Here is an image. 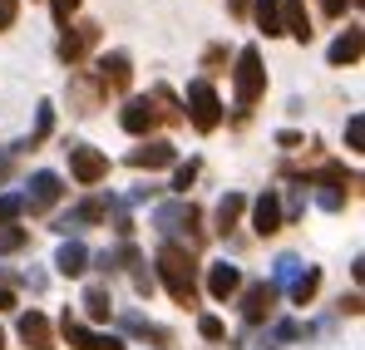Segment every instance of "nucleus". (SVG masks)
<instances>
[{"label": "nucleus", "instance_id": "1", "mask_svg": "<svg viewBox=\"0 0 365 350\" xmlns=\"http://www.w3.org/2000/svg\"><path fill=\"white\" fill-rule=\"evenodd\" d=\"M153 267H158V282L168 287V296H173L178 306H192V301H197V267H192V252H187V247L163 242Z\"/></svg>", "mask_w": 365, "mask_h": 350}, {"label": "nucleus", "instance_id": "2", "mask_svg": "<svg viewBox=\"0 0 365 350\" xmlns=\"http://www.w3.org/2000/svg\"><path fill=\"white\" fill-rule=\"evenodd\" d=\"M232 94H237V118H247V109L267 94V69H262V50H257V45H242V50H237Z\"/></svg>", "mask_w": 365, "mask_h": 350}, {"label": "nucleus", "instance_id": "3", "mask_svg": "<svg viewBox=\"0 0 365 350\" xmlns=\"http://www.w3.org/2000/svg\"><path fill=\"white\" fill-rule=\"evenodd\" d=\"M153 227L163 237H187V252H192L202 242V212H197V202L173 197V202H158L153 207Z\"/></svg>", "mask_w": 365, "mask_h": 350}, {"label": "nucleus", "instance_id": "4", "mask_svg": "<svg viewBox=\"0 0 365 350\" xmlns=\"http://www.w3.org/2000/svg\"><path fill=\"white\" fill-rule=\"evenodd\" d=\"M182 118H192V128L197 133H212L217 123H222V99H217V89L207 84V79H192L187 84V94H182Z\"/></svg>", "mask_w": 365, "mask_h": 350}, {"label": "nucleus", "instance_id": "5", "mask_svg": "<svg viewBox=\"0 0 365 350\" xmlns=\"http://www.w3.org/2000/svg\"><path fill=\"white\" fill-rule=\"evenodd\" d=\"M311 187H316V207L341 212V207H346V197H351V187H356V177L346 173L341 163H326V168H316Z\"/></svg>", "mask_w": 365, "mask_h": 350}, {"label": "nucleus", "instance_id": "6", "mask_svg": "<svg viewBox=\"0 0 365 350\" xmlns=\"http://www.w3.org/2000/svg\"><path fill=\"white\" fill-rule=\"evenodd\" d=\"M64 153H69V173H74L79 187H94V182L109 177V158H104L99 148H89V143H69Z\"/></svg>", "mask_w": 365, "mask_h": 350}, {"label": "nucleus", "instance_id": "7", "mask_svg": "<svg viewBox=\"0 0 365 350\" xmlns=\"http://www.w3.org/2000/svg\"><path fill=\"white\" fill-rule=\"evenodd\" d=\"M60 192H64L60 173L40 168V173H30V187L20 192V207H25V212H50V207L60 202Z\"/></svg>", "mask_w": 365, "mask_h": 350}, {"label": "nucleus", "instance_id": "8", "mask_svg": "<svg viewBox=\"0 0 365 350\" xmlns=\"http://www.w3.org/2000/svg\"><path fill=\"white\" fill-rule=\"evenodd\" d=\"M94 79H99V89H104V94H128V84H133V59L123 55V50H109V55H99V69H94Z\"/></svg>", "mask_w": 365, "mask_h": 350}, {"label": "nucleus", "instance_id": "9", "mask_svg": "<svg viewBox=\"0 0 365 350\" xmlns=\"http://www.w3.org/2000/svg\"><path fill=\"white\" fill-rule=\"evenodd\" d=\"M94 45H99V25H94V20H84V25H69V30L60 35V59L69 64V69H74V64H84V55H89Z\"/></svg>", "mask_w": 365, "mask_h": 350}, {"label": "nucleus", "instance_id": "10", "mask_svg": "<svg viewBox=\"0 0 365 350\" xmlns=\"http://www.w3.org/2000/svg\"><path fill=\"white\" fill-rule=\"evenodd\" d=\"M128 163H133V168L158 173V168H173V163H178V148H173L168 138H143V143L128 153Z\"/></svg>", "mask_w": 365, "mask_h": 350}, {"label": "nucleus", "instance_id": "11", "mask_svg": "<svg viewBox=\"0 0 365 350\" xmlns=\"http://www.w3.org/2000/svg\"><path fill=\"white\" fill-rule=\"evenodd\" d=\"M109 212H104V202L99 197H89V202H74L69 212H64L60 222H55V232H64V237H79L84 227H94V222H104Z\"/></svg>", "mask_w": 365, "mask_h": 350}, {"label": "nucleus", "instance_id": "12", "mask_svg": "<svg viewBox=\"0 0 365 350\" xmlns=\"http://www.w3.org/2000/svg\"><path fill=\"white\" fill-rule=\"evenodd\" d=\"M282 197H277V187H267L257 202H252V227H257V237H272V232H282Z\"/></svg>", "mask_w": 365, "mask_h": 350}, {"label": "nucleus", "instance_id": "13", "mask_svg": "<svg viewBox=\"0 0 365 350\" xmlns=\"http://www.w3.org/2000/svg\"><path fill=\"white\" fill-rule=\"evenodd\" d=\"M153 123H158L153 99H128V104L119 109V128H123V133H133V138H148V133H153Z\"/></svg>", "mask_w": 365, "mask_h": 350}, {"label": "nucleus", "instance_id": "14", "mask_svg": "<svg viewBox=\"0 0 365 350\" xmlns=\"http://www.w3.org/2000/svg\"><path fill=\"white\" fill-rule=\"evenodd\" d=\"M277 296H282V292H272L267 282H252V287L242 292V316H247V326H262V321L272 316Z\"/></svg>", "mask_w": 365, "mask_h": 350}, {"label": "nucleus", "instance_id": "15", "mask_svg": "<svg viewBox=\"0 0 365 350\" xmlns=\"http://www.w3.org/2000/svg\"><path fill=\"white\" fill-rule=\"evenodd\" d=\"M242 292V267H232V262H212L207 267V296L212 301H227V296Z\"/></svg>", "mask_w": 365, "mask_h": 350}, {"label": "nucleus", "instance_id": "16", "mask_svg": "<svg viewBox=\"0 0 365 350\" xmlns=\"http://www.w3.org/2000/svg\"><path fill=\"white\" fill-rule=\"evenodd\" d=\"M15 331H20V341H25L30 350H50V346H55V326H50L40 311H25Z\"/></svg>", "mask_w": 365, "mask_h": 350}, {"label": "nucleus", "instance_id": "17", "mask_svg": "<svg viewBox=\"0 0 365 350\" xmlns=\"http://www.w3.org/2000/svg\"><path fill=\"white\" fill-rule=\"evenodd\" d=\"M282 35H292V40H311L316 30H311V15H306L302 0H282Z\"/></svg>", "mask_w": 365, "mask_h": 350}, {"label": "nucleus", "instance_id": "18", "mask_svg": "<svg viewBox=\"0 0 365 350\" xmlns=\"http://www.w3.org/2000/svg\"><path fill=\"white\" fill-rule=\"evenodd\" d=\"M55 267H60L64 277H84V272H89V247H84L79 237H69L60 252H55Z\"/></svg>", "mask_w": 365, "mask_h": 350}, {"label": "nucleus", "instance_id": "19", "mask_svg": "<svg viewBox=\"0 0 365 350\" xmlns=\"http://www.w3.org/2000/svg\"><path fill=\"white\" fill-rule=\"evenodd\" d=\"M69 99H74V109H79V114H94V109H99V99H104V89H99V79L69 74Z\"/></svg>", "mask_w": 365, "mask_h": 350}, {"label": "nucleus", "instance_id": "20", "mask_svg": "<svg viewBox=\"0 0 365 350\" xmlns=\"http://www.w3.org/2000/svg\"><path fill=\"white\" fill-rule=\"evenodd\" d=\"M79 306H84V316H89V321H109V316H114V296H109L104 282L84 287V301H79Z\"/></svg>", "mask_w": 365, "mask_h": 350}, {"label": "nucleus", "instance_id": "21", "mask_svg": "<svg viewBox=\"0 0 365 350\" xmlns=\"http://www.w3.org/2000/svg\"><path fill=\"white\" fill-rule=\"evenodd\" d=\"M326 59H331V64H356V59H361V25H351L346 35H336L331 50H326Z\"/></svg>", "mask_w": 365, "mask_h": 350}, {"label": "nucleus", "instance_id": "22", "mask_svg": "<svg viewBox=\"0 0 365 350\" xmlns=\"http://www.w3.org/2000/svg\"><path fill=\"white\" fill-rule=\"evenodd\" d=\"M297 277H302V257L282 252V257L272 262V282H267V287H272V292H292V282H297Z\"/></svg>", "mask_w": 365, "mask_h": 350}, {"label": "nucleus", "instance_id": "23", "mask_svg": "<svg viewBox=\"0 0 365 350\" xmlns=\"http://www.w3.org/2000/svg\"><path fill=\"white\" fill-rule=\"evenodd\" d=\"M242 212H247V197H242V192H222V202H217V232L227 237L237 222H242Z\"/></svg>", "mask_w": 365, "mask_h": 350}, {"label": "nucleus", "instance_id": "24", "mask_svg": "<svg viewBox=\"0 0 365 350\" xmlns=\"http://www.w3.org/2000/svg\"><path fill=\"white\" fill-rule=\"evenodd\" d=\"M252 20L262 25V35L272 40V35H282V0H257L252 5Z\"/></svg>", "mask_w": 365, "mask_h": 350}, {"label": "nucleus", "instance_id": "25", "mask_svg": "<svg viewBox=\"0 0 365 350\" xmlns=\"http://www.w3.org/2000/svg\"><path fill=\"white\" fill-rule=\"evenodd\" d=\"M321 292V267H302V277H297V282H292V301H297V306H311V296Z\"/></svg>", "mask_w": 365, "mask_h": 350}, {"label": "nucleus", "instance_id": "26", "mask_svg": "<svg viewBox=\"0 0 365 350\" xmlns=\"http://www.w3.org/2000/svg\"><path fill=\"white\" fill-rule=\"evenodd\" d=\"M148 99H153V114H158V118H168V123H182L178 94H173V89H168V84H158V89H153V94H148Z\"/></svg>", "mask_w": 365, "mask_h": 350}, {"label": "nucleus", "instance_id": "27", "mask_svg": "<svg viewBox=\"0 0 365 350\" xmlns=\"http://www.w3.org/2000/svg\"><path fill=\"white\" fill-rule=\"evenodd\" d=\"M64 341L74 350H99V331H89V326H79V321L64 316Z\"/></svg>", "mask_w": 365, "mask_h": 350}, {"label": "nucleus", "instance_id": "28", "mask_svg": "<svg viewBox=\"0 0 365 350\" xmlns=\"http://www.w3.org/2000/svg\"><path fill=\"white\" fill-rule=\"evenodd\" d=\"M50 133H55V104H40V114H35V133H30V143H20V148H40Z\"/></svg>", "mask_w": 365, "mask_h": 350}, {"label": "nucleus", "instance_id": "29", "mask_svg": "<svg viewBox=\"0 0 365 350\" xmlns=\"http://www.w3.org/2000/svg\"><path fill=\"white\" fill-rule=\"evenodd\" d=\"M30 242V232L25 227H0V257H10V252H20Z\"/></svg>", "mask_w": 365, "mask_h": 350}, {"label": "nucleus", "instance_id": "30", "mask_svg": "<svg viewBox=\"0 0 365 350\" xmlns=\"http://www.w3.org/2000/svg\"><path fill=\"white\" fill-rule=\"evenodd\" d=\"M20 212H25L20 207V192H0V227H15Z\"/></svg>", "mask_w": 365, "mask_h": 350}, {"label": "nucleus", "instance_id": "31", "mask_svg": "<svg viewBox=\"0 0 365 350\" xmlns=\"http://www.w3.org/2000/svg\"><path fill=\"white\" fill-rule=\"evenodd\" d=\"M197 168H202L197 158H187V163H173V187H178V192H187V187H192V177H197Z\"/></svg>", "mask_w": 365, "mask_h": 350}, {"label": "nucleus", "instance_id": "32", "mask_svg": "<svg viewBox=\"0 0 365 350\" xmlns=\"http://www.w3.org/2000/svg\"><path fill=\"white\" fill-rule=\"evenodd\" d=\"M346 148H365V118L361 114L346 118Z\"/></svg>", "mask_w": 365, "mask_h": 350}, {"label": "nucleus", "instance_id": "33", "mask_svg": "<svg viewBox=\"0 0 365 350\" xmlns=\"http://www.w3.org/2000/svg\"><path fill=\"white\" fill-rule=\"evenodd\" d=\"M197 336H202V341H222V336H227V326H222L217 316H202V321H197Z\"/></svg>", "mask_w": 365, "mask_h": 350}, {"label": "nucleus", "instance_id": "34", "mask_svg": "<svg viewBox=\"0 0 365 350\" xmlns=\"http://www.w3.org/2000/svg\"><path fill=\"white\" fill-rule=\"evenodd\" d=\"M50 10H55V20H60V25H69V15L79 10V0H50Z\"/></svg>", "mask_w": 365, "mask_h": 350}, {"label": "nucleus", "instance_id": "35", "mask_svg": "<svg viewBox=\"0 0 365 350\" xmlns=\"http://www.w3.org/2000/svg\"><path fill=\"white\" fill-rule=\"evenodd\" d=\"M15 15H20V0H0V30H10Z\"/></svg>", "mask_w": 365, "mask_h": 350}, {"label": "nucleus", "instance_id": "36", "mask_svg": "<svg viewBox=\"0 0 365 350\" xmlns=\"http://www.w3.org/2000/svg\"><path fill=\"white\" fill-rule=\"evenodd\" d=\"M15 158H20V143H15V148H0V182L10 177V168H15Z\"/></svg>", "mask_w": 365, "mask_h": 350}, {"label": "nucleus", "instance_id": "37", "mask_svg": "<svg viewBox=\"0 0 365 350\" xmlns=\"http://www.w3.org/2000/svg\"><path fill=\"white\" fill-rule=\"evenodd\" d=\"M133 287H138V296H153V277L143 272V262H138V272H133Z\"/></svg>", "mask_w": 365, "mask_h": 350}, {"label": "nucleus", "instance_id": "38", "mask_svg": "<svg viewBox=\"0 0 365 350\" xmlns=\"http://www.w3.org/2000/svg\"><path fill=\"white\" fill-rule=\"evenodd\" d=\"M277 143H282V148H297V143H302V133H297V128H282V133H277Z\"/></svg>", "mask_w": 365, "mask_h": 350}, {"label": "nucleus", "instance_id": "39", "mask_svg": "<svg viewBox=\"0 0 365 350\" xmlns=\"http://www.w3.org/2000/svg\"><path fill=\"white\" fill-rule=\"evenodd\" d=\"M346 5H351V0H321V10H326L331 20H336V15H346Z\"/></svg>", "mask_w": 365, "mask_h": 350}, {"label": "nucleus", "instance_id": "40", "mask_svg": "<svg viewBox=\"0 0 365 350\" xmlns=\"http://www.w3.org/2000/svg\"><path fill=\"white\" fill-rule=\"evenodd\" d=\"M25 287L30 292H45V272H25Z\"/></svg>", "mask_w": 365, "mask_h": 350}, {"label": "nucleus", "instance_id": "41", "mask_svg": "<svg viewBox=\"0 0 365 350\" xmlns=\"http://www.w3.org/2000/svg\"><path fill=\"white\" fill-rule=\"evenodd\" d=\"M99 350H123L119 336H99Z\"/></svg>", "mask_w": 365, "mask_h": 350}, {"label": "nucleus", "instance_id": "42", "mask_svg": "<svg viewBox=\"0 0 365 350\" xmlns=\"http://www.w3.org/2000/svg\"><path fill=\"white\" fill-rule=\"evenodd\" d=\"M227 10H232V15L242 20V15H247V0H227Z\"/></svg>", "mask_w": 365, "mask_h": 350}, {"label": "nucleus", "instance_id": "43", "mask_svg": "<svg viewBox=\"0 0 365 350\" xmlns=\"http://www.w3.org/2000/svg\"><path fill=\"white\" fill-rule=\"evenodd\" d=\"M10 306H15V296H10L5 287H0V311H10Z\"/></svg>", "mask_w": 365, "mask_h": 350}, {"label": "nucleus", "instance_id": "44", "mask_svg": "<svg viewBox=\"0 0 365 350\" xmlns=\"http://www.w3.org/2000/svg\"><path fill=\"white\" fill-rule=\"evenodd\" d=\"M257 350H277V346H272V341H262V346H257Z\"/></svg>", "mask_w": 365, "mask_h": 350}, {"label": "nucleus", "instance_id": "45", "mask_svg": "<svg viewBox=\"0 0 365 350\" xmlns=\"http://www.w3.org/2000/svg\"><path fill=\"white\" fill-rule=\"evenodd\" d=\"M0 350H5V331H0Z\"/></svg>", "mask_w": 365, "mask_h": 350}]
</instances>
